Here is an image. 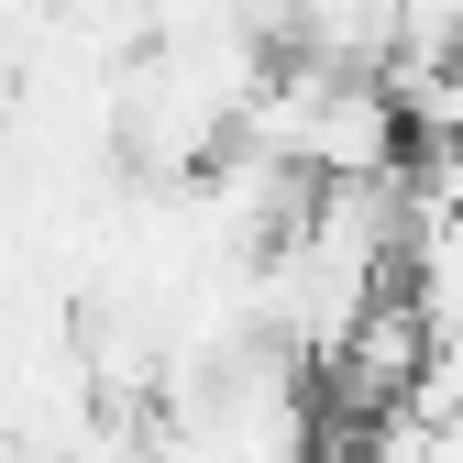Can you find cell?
Masks as SVG:
<instances>
[]
</instances>
